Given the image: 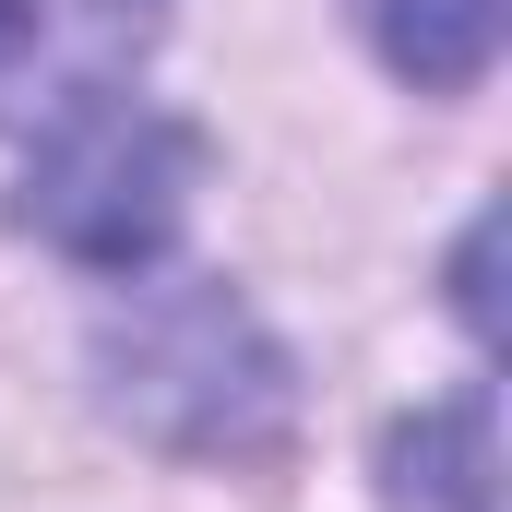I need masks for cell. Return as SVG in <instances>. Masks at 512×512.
I'll list each match as a JSON object with an SVG mask.
<instances>
[{"label":"cell","mask_w":512,"mask_h":512,"mask_svg":"<svg viewBox=\"0 0 512 512\" xmlns=\"http://www.w3.org/2000/svg\"><path fill=\"white\" fill-rule=\"evenodd\" d=\"M96 393L155 453H203V465H262L298 429L286 346L215 274H120V298L96 322Z\"/></svg>","instance_id":"1"},{"label":"cell","mask_w":512,"mask_h":512,"mask_svg":"<svg viewBox=\"0 0 512 512\" xmlns=\"http://www.w3.org/2000/svg\"><path fill=\"white\" fill-rule=\"evenodd\" d=\"M191 179H203V131L143 108V96H108L84 120L36 131L24 155V191H12V227L36 251L84 262V274H155L179 215H191Z\"/></svg>","instance_id":"2"},{"label":"cell","mask_w":512,"mask_h":512,"mask_svg":"<svg viewBox=\"0 0 512 512\" xmlns=\"http://www.w3.org/2000/svg\"><path fill=\"white\" fill-rule=\"evenodd\" d=\"M155 36H167V0H0V131L36 143L131 96Z\"/></svg>","instance_id":"3"},{"label":"cell","mask_w":512,"mask_h":512,"mask_svg":"<svg viewBox=\"0 0 512 512\" xmlns=\"http://www.w3.org/2000/svg\"><path fill=\"white\" fill-rule=\"evenodd\" d=\"M358 24L417 96H465L501 60V0H358Z\"/></svg>","instance_id":"4"}]
</instances>
